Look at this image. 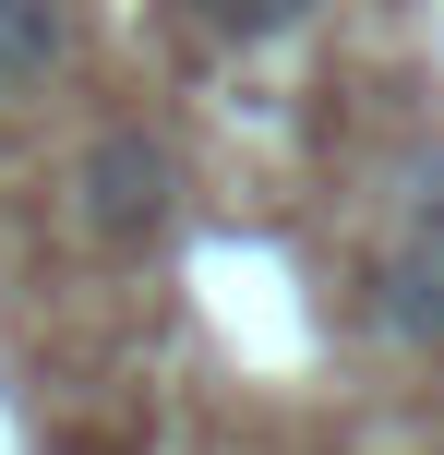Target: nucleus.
Instances as JSON below:
<instances>
[{
  "instance_id": "obj_5",
  "label": "nucleus",
  "mask_w": 444,
  "mask_h": 455,
  "mask_svg": "<svg viewBox=\"0 0 444 455\" xmlns=\"http://www.w3.org/2000/svg\"><path fill=\"white\" fill-rule=\"evenodd\" d=\"M325 0H192V24L205 36H229V48H253V36H288V24H312Z\"/></svg>"
},
{
  "instance_id": "obj_4",
  "label": "nucleus",
  "mask_w": 444,
  "mask_h": 455,
  "mask_svg": "<svg viewBox=\"0 0 444 455\" xmlns=\"http://www.w3.org/2000/svg\"><path fill=\"white\" fill-rule=\"evenodd\" d=\"M384 228H444V144H408L384 168Z\"/></svg>"
},
{
  "instance_id": "obj_1",
  "label": "nucleus",
  "mask_w": 444,
  "mask_h": 455,
  "mask_svg": "<svg viewBox=\"0 0 444 455\" xmlns=\"http://www.w3.org/2000/svg\"><path fill=\"white\" fill-rule=\"evenodd\" d=\"M168 204H181V156H168L144 120H109V132L72 156V216H85L96 251H144L168 228Z\"/></svg>"
},
{
  "instance_id": "obj_2",
  "label": "nucleus",
  "mask_w": 444,
  "mask_h": 455,
  "mask_svg": "<svg viewBox=\"0 0 444 455\" xmlns=\"http://www.w3.org/2000/svg\"><path fill=\"white\" fill-rule=\"evenodd\" d=\"M360 323H373L384 347H444V228H384Z\"/></svg>"
},
{
  "instance_id": "obj_3",
  "label": "nucleus",
  "mask_w": 444,
  "mask_h": 455,
  "mask_svg": "<svg viewBox=\"0 0 444 455\" xmlns=\"http://www.w3.org/2000/svg\"><path fill=\"white\" fill-rule=\"evenodd\" d=\"M61 60H72V12L61 0H0V96L48 84Z\"/></svg>"
}]
</instances>
